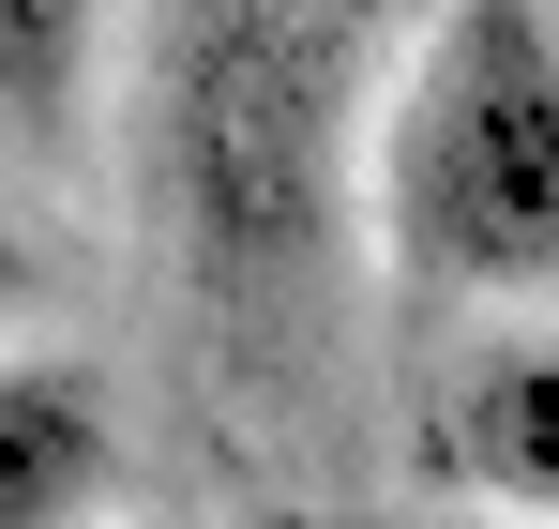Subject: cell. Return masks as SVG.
<instances>
[{"label":"cell","mask_w":559,"mask_h":529,"mask_svg":"<svg viewBox=\"0 0 559 529\" xmlns=\"http://www.w3.org/2000/svg\"><path fill=\"white\" fill-rule=\"evenodd\" d=\"M31 303V243H15V212H0V318Z\"/></svg>","instance_id":"8992f818"},{"label":"cell","mask_w":559,"mask_h":529,"mask_svg":"<svg viewBox=\"0 0 559 529\" xmlns=\"http://www.w3.org/2000/svg\"><path fill=\"white\" fill-rule=\"evenodd\" d=\"M378 258L424 303H530L559 287V15L545 0H439L393 61L364 137Z\"/></svg>","instance_id":"7a4b0ae2"},{"label":"cell","mask_w":559,"mask_h":529,"mask_svg":"<svg viewBox=\"0 0 559 529\" xmlns=\"http://www.w3.org/2000/svg\"><path fill=\"white\" fill-rule=\"evenodd\" d=\"M378 0H167V197L227 333L302 303L348 212Z\"/></svg>","instance_id":"6da1fadb"},{"label":"cell","mask_w":559,"mask_h":529,"mask_svg":"<svg viewBox=\"0 0 559 529\" xmlns=\"http://www.w3.org/2000/svg\"><path fill=\"white\" fill-rule=\"evenodd\" d=\"M424 439L484 515H530L559 529V333H484V349L439 378Z\"/></svg>","instance_id":"3957f363"},{"label":"cell","mask_w":559,"mask_h":529,"mask_svg":"<svg viewBox=\"0 0 559 529\" xmlns=\"http://www.w3.org/2000/svg\"><path fill=\"white\" fill-rule=\"evenodd\" d=\"M121 469L92 363H0V529H76Z\"/></svg>","instance_id":"277c9868"},{"label":"cell","mask_w":559,"mask_h":529,"mask_svg":"<svg viewBox=\"0 0 559 529\" xmlns=\"http://www.w3.org/2000/svg\"><path fill=\"white\" fill-rule=\"evenodd\" d=\"M106 61V0H0V121L15 137H76Z\"/></svg>","instance_id":"5b68a950"}]
</instances>
